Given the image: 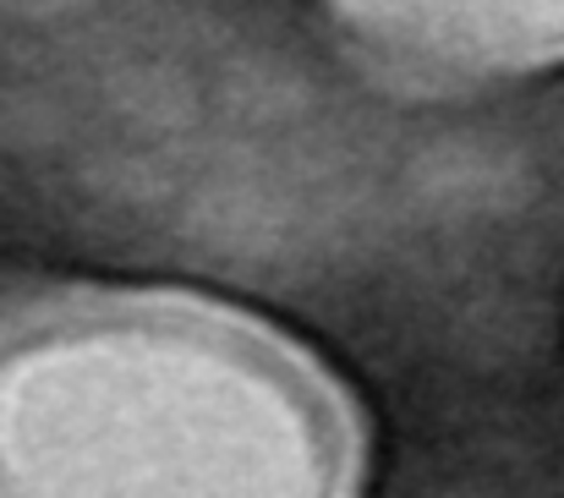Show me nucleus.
<instances>
[{"mask_svg": "<svg viewBox=\"0 0 564 498\" xmlns=\"http://www.w3.org/2000/svg\"><path fill=\"white\" fill-rule=\"evenodd\" d=\"M373 422L280 324L171 285L0 302V498H362Z\"/></svg>", "mask_w": 564, "mask_h": 498, "instance_id": "nucleus-1", "label": "nucleus"}, {"mask_svg": "<svg viewBox=\"0 0 564 498\" xmlns=\"http://www.w3.org/2000/svg\"><path fill=\"white\" fill-rule=\"evenodd\" d=\"M340 39L394 83L482 88L564 66V0H324Z\"/></svg>", "mask_w": 564, "mask_h": 498, "instance_id": "nucleus-2", "label": "nucleus"}]
</instances>
